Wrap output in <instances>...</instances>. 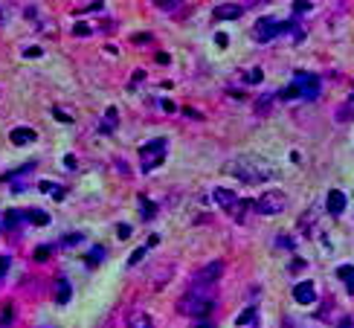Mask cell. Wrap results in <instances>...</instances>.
I'll return each instance as SVG.
<instances>
[{
	"mask_svg": "<svg viewBox=\"0 0 354 328\" xmlns=\"http://www.w3.org/2000/svg\"><path fill=\"white\" fill-rule=\"evenodd\" d=\"M212 288L215 285H192L186 296L180 299V314H195V317H203V314L212 311Z\"/></svg>",
	"mask_w": 354,
	"mask_h": 328,
	"instance_id": "6da1fadb",
	"label": "cell"
},
{
	"mask_svg": "<svg viewBox=\"0 0 354 328\" xmlns=\"http://www.w3.org/2000/svg\"><path fill=\"white\" fill-rule=\"evenodd\" d=\"M230 172L241 177L244 183H261L264 177H270L267 166L264 163H258V160H250V157H241L236 163H230Z\"/></svg>",
	"mask_w": 354,
	"mask_h": 328,
	"instance_id": "7a4b0ae2",
	"label": "cell"
},
{
	"mask_svg": "<svg viewBox=\"0 0 354 328\" xmlns=\"http://www.w3.org/2000/svg\"><path fill=\"white\" fill-rule=\"evenodd\" d=\"M255 207H258L261 215H279V212L287 207V195L285 192H279V189H270L255 201Z\"/></svg>",
	"mask_w": 354,
	"mask_h": 328,
	"instance_id": "3957f363",
	"label": "cell"
},
{
	"mask_svg": "<svg viewBox=\"0 0 354 328\" xmlns=\"http://www.w3.org/2000/svg\"><path fill=\"white\" fill-rule=\"evenodd\" d=\"M142 169L145 172H151V169H157L160 163H163V157H166V139H151V142H145L142 145Z\"/></svg>",
	"mask_w": 354,
	"mask_h": 328,
	"instance_id": "277c9868",
	"label": "cell"
},
{
	"mask_svg": "<svg viewBox=\"0 0 354 328\" xmlns=\"http://www.w3.org/2000/svg\"><path fill=\"white\" fill-rule=\"evenodd\" d=\"M212 198H215V201H218V207L227 209L233 218H241V215H244V209H247V204L238 198L236 192H230V189H215V192H212Z\"/></svg>",
	"mask_w": 354,
	"mask_h": 328,
	"instance_id": "5b68a950",
	"label": "cell"
},
{
	"mask_svg": "<svg viewBox=\"0 0 354 328\" xmlns=\"http://www.w3.org/2000/svg\"><path fill=\"white\" fill-rule=\"evenodd\" d=\"M293 87L299 90L302 99H317V96H320V79H317L314 73H296Z\"/></svg>",
	"mask_w": 354,
	"mask_h": 328,
	"instance_id": "8992f818",
	"label": "cell"
},
{
	"mask_svg": "<svg viewBox=\"0 0 354 328\" xmlns=\"http://www.w3.org/2000/svg\"><path fill=\"white\" fill-rule=\"evenodd\" d=\"M221 273H224V261L215 259V261H209L203 270H198V273L192 276V285H215Z\"/></svg>",
	"mask_w": 354,
	"mask_h": 328,
	"instance_id": "52a82bcc",
	"label": "cell"
},
{
	"mask_svg": "<svg viewBox=\"0 0 354 328\" xmlns=\"http://www.w3.org/2000/svg\"><path fill=\"white\" fill-rule=\"evenodd\" d=\"M282 32V23H276L273 17H264V20H258L255 23V41H270V38H276V35Z\"/></svg>",
	"mask_w": 354,
	"mask_h": 328,
	"instance_id": "ba28073f",
	"label": "cell"
},
{
	"mask_svg": "<svg viewBox=\"0 0 354 328\" xmlns=\"http://www.w3.org/2000/svg\"><path fill=\"white\" fill-rule=\"evenodd\" d=\"M293 299H296L299 305H311V302H317V291H314V285H311V282H299V285L293 288Z\"/></svg>",
	"mask_w": 354,
	"mask_h": 328,
	"instance_id": "9c48e42d",
	"label": "cell"
},
{
	"mask_svg": "<svg viewBox=\"0 0 354 328\" xmlns=\"http://www.w3.org/2000/svg\"><path fill=\"white\" fill-rule=\"evenodd\" d=\"M9 139H12L15 145H32L35 139H38V134H35L32 128H12Z\"/></svg>",
	"mask_w": 354,
	"mask_h": 328,
	"instance_id": "30bf717a",
	"label": "cell"
},
{
	"mask_svg": "<svg viewBox=\"0 0 354 328\" xmlns=\"http://www.w3.org/2000/svg\"><path fill=\"white\" fill-rule=\"evenodd\" d=\"M241 12H244V6H238V3H224V6L215 9V17H218V20H233V17H241Z\"/></svg>",
	"mask_w": 354,
	"mask_h": 328,
	"instance_id": "8fae6325",
	"label": "cell"
},
{
	"mask_svg": "<svg viewBox=\"0 0 354 328\" xmlns=\"http://www.w3.org/2000/svg\"><path fill=\"white\" fill-rule=\"evenodd\" d=\"M325 207H328V212H331V215H343V209H346V195H343V192H331V195H328V201H325Z\"/></svg>",
	"mask_w": 354,
	"mask_h": 328,
	"instance_id": "7c38bea8",
	"label": "cell"
},
{
	"mask_svg": "<svg viewBox=\"0 0 354 328\" xmlns=\"http://www.w3.org/2000/svg\"><path fill=\"white\" fill-rule=\"evenodd\" d=\"M70 294H73V291H70V282L67 279H61V282L55 285V302H58V305H67Z\"/></svg>",
	"mask_w": 354,
	"mask_h": 328,
	"instance_id": "4fadbf2b",
	"label": "cell"
},
{
	"mask_svg": "<svg viewBox=\"0 0 354 328\" xmlns=\"http://www.w3.org/2000/svg\"><path fill=\"white\" fill-rule=\"evenodd\" d=\"M26 218H29L32 224H38V226H47V224H50V215H47L44 209H29V212H26Z\"/></svg>",
	"mask_w": 354,
	"mask_h": 328,
	"instance_id": "5bb4252c",
	"label": "cell"
},
{
	"mask_svg": "<svg viewBox=\"0 0 354 328\" xmlns=\"http://www.w3.org/2000/svg\"><path fill=\"white\" fill-rule=\"evenodd\" d=\"M337 276L343 279V282H349V291L354 294V267H352V264H343V267H337Z\"/></svg>",
	"mask_w": 354,
	"mask_h": 328,
	"instance_id": "9a60e30c",
	"label": "cell"
},
{
	"mask_svg": "<svg viewBox=\"0 0 354 328\" xmlns=\"http://www.w3.org/2000/svg\"><path fill=\"white\" fill-rule=\"evenodd\" d=\"M131 328H154V323L142 311H134L131 314Z\"/></svg>",
	"mask_w": 354,
	"mask_h": 328,
	"instance_id": "2e32d148",
	"label": "cell"
},
{
	"mask_svg": "<svg viewBox=\"0 0 354 328\" xmlns=\"http://www.w3.org/2000/svg\"><path fill=\"white\" fill-rule=\"evenodd\" d=\"M38 189H41V192H50L52 198H58V201L64 198V192H61V186H55V183H50V180H41V183H38Z\"/></svg>",
	"mask_w": 354,
	"mask_h": 328,
	"instance_id": "e0dca14e",
	"label": "cell"
},
{
	"mask_svg": "<svg viewBox=\"0 0 354 328\" xmlns=\"http://www.w3.org/2000/svg\"><path fill=\"white\" fill-rule=\"evenodd\" d=\"M253 320H255V308H247V311H244V314H238L236 326H238V328H241V326H250Z\"/></svg>",
	"mask_w": 354,
	"mask_h": 328,
	"instance_id": "ac0fdd59",
	"label": "cell"
},
{
	"mask_svg": "<svg viewBox=\"0 0 354 328\" xmlns=\"http://www.w3.org/2000/svg\"><path fill=\"white\" fill-rule=\"evenodd\" d=\"M139 209H142V218H154V212H157V207L145 198H139Z\"/></svg>",
	"mask_w": 354,
	"mask_h": 328,
	"instance_id": "d6986e66",
	"label": "cell"
},
{
	"mask_svg": "<svg viewBox=\"0 0 354 328\" xmlns=\"http://www.w3.org/2000/svg\"><path fill=\"white\" fill-rule=\"evenodd\" d=\"M114 128H117V110L111 108V110L105 113V131H114Z\"/></svg>",
	"mask_w": 354,
	"mask_h": 328,
	"instance_id": "ffe728a7",
	"label": "cell"
},
{
	"mask_svg": "<svg viewBox=\"0 0 354 328\" xmlns=\"http://www.w3.org/2000/svg\"><path fill=\"white\" fill-rule=\"evenodd\" d=\"M99 259H105V250H102V247H93L90 256H87V264H99Z\"/></svg>",
	"mask_w": 354,
	"mask_h": 328,
	"instance_id": "44dd1931",
	"label": "cell"
},
{
	"mask_svg": "<svg viewBox=\"0 0 354 328\" xmlns=\"http://www.w3.org/2000/svg\"><path fill=\"white\" fill-rule=\"evenodd\" d=\"M17 221H20V212H15V209H9V212H6V226L12 229V226H17Z\"/></svg>",
	"mask_w": 354,
	"mask_h": 328,
	"instance_id": "7402d4cb",
	"label": "cell"
},
{
	"mask_svg": "<svg viewBox=\"0 0 354 328\" xmlns=\"http://www.w3.org/2000/svg\"><path fill=\"white\" fill-rule=\"evenodd\" d=\"M145 253H148V247H139V250H134V253H131V259H128V264H139Z\"/></svg>",
	"mask_w": 354,
	"mask_h": 328,
	"instance_id": "603a6c76",
	"label": "cell"
},
{
	"mask_svg": "<svg viewBox=\"0 0 354 328\" xmlns=\"http://www.w3.org/2000/svg\"><path fill=\"white\" fill-rule=\"evenodd\" d=\"M9 267H12V259L9 256H0V279L9 273Z\"/></svg>",
	"mask_w": 354,
	"mask_h": 328,
	"instance_id": "cb8c5ba5",
	"label": "cell"
},
{
	"mask_svg": "<svg viewBox=\"0 0 354 328\" xmlns=\"http://www.w3.org/2000/svg\"><path fill=\"white\" fill-rule=\"evenodd\" d=\"M12 317H15V311H12V305H3V317H0V323L6 326V323H12Z\"/></svg>",
	"mask_w": 354,
	"mask_h": 328,
	"instance_id": "d4e9b609",
	"label": "cell"
},
{
	"mask_svg": "<svg viewBox=\"0 0 354 328\" xmlns=\"http://www.w3.org/2000/svg\"><path fill=\"white\" fill-rule=\"evenodd\" d=\"M279 96H282V99H293V96H299V90H296V87L290 85V87H285V90H282Z\"/></svg>",
	"mask_w": 354,
	"mask_h": 328,
	"instance_id": "484cf974",
	"label": "cell"
},
{
	"mask_svg": "<svg viewBox=\"0 0 354 328\" xmlns=\"http://www.w3.org/2000/svg\"><path fill=\"white\" fill-rule=\"evenodd\" d=\"M247 82H250V85L261 82V70H250V73H247Z\"/></svg>",
	"mask_w": 354,
	"mask_h": 328,
	"instance_id": "4316f807",
	"label": "cell"
},
{
	"mask_svg": "<svg viewBox=\"0 0 354 328\" xmlns=\"http://www.w3.org/2000/svg\"><path fill=\"white\" fill-rule=\"evenodd\" d=\"M117 235H119V238H128V235H131V226H128V224H119L117 226Z\"/></svg>",
	"mask_w": 354,
	"mask_h": 328,
	"instance_id": "83f0119b",
	"label": "cell"
},
{
	"mask_svg": "<svg viewBox=\"0 0 354 328\" xmlns=\"http://www.w3.org/2000/svg\"><path fill=\"white\" fill-rule=\"evenodd\" d=\"M52 113H55V119H61V122H73L70 119V113H64L61 108H52Z\"/></svg>",
	"mask_w": 354,
	"mask_h": 328,
	"instance_id": "f1b7e54d",
	"label": "cell"
},
{
	"mask_svg": "<svg viewBox=\"0 0 354 328\" xmlns=\"http://www.w3.org/2000/svg\"><path fill=\"white\" fill-rule=\"evenodd\" d=\"M47 256H50V247H38V250H35V259L38 261H44Z\"/></svg>",
	"mask_w": 354,
	"mask_h": 328,
	"instance_id": "f546056e",
	"label": "cell"
},
{
	"mask_svg": "<svg viewBox=\"0 0 354 328\" xmlns=\"http://www.w3.org/2000/svg\"><path fill=\"white\" fill-rule=\"evenodd\" d=\"M293 9H296V12H308V9H311V3H305V0H296V3H293Z\"/></svg>",
	"mask_w": 354,
	"mask_h": 328,
	"instance_id": "4dcf8cb0",
	"label": "cell"
},
{
	"mask_svg": "<svg viewBox=\"0 0 354 328\" xmlns=\"http://www.w3.org/2000/svg\"><path fill=\"white\" fill-rule=\"evenodd\" d=\"M76 35H90V26L87 23H76Z\"/></svg>",
	"mask_w": 354,
	"mask_h": 328,
	"instance_id": "1f68e13d",
	"label": "cell"
},
{
	"mask_svg": "<svg viewBox=\"0 0 354 328\" xmlns=\"http://www.w3.org/2000/svg\"><path fill=\"white\" fill-rule=\"evenodd\" d=\"M79 241H82V235H79V232H73V235H67V238H64V244H67V247H70V244H79Z\"/></svg>",
	"mask_w": 354,
	"mask_h": 328,
	"instance_id": "d6a6232c",
	"label": "cell"
},
{
	"mask_svg": "<svg viewBox=\"0 0 354 328\" xmlns=\"http://www.w3.org/2000/svg\"><path fill=\"white\" fill-rule=\"evenodd\" d=\"M23 55H26V58H38V55H41V50H38V47H29Z\"/></svg>",
	"mask_w": 354,
	"mask_h": 328,
	"instance_id": "836d02e7",
	"label": "cell"
},
{
	"mask_svg": "<svg viewBox=\"0 0 354 328\" xmlns=\"http://www.w3.org/2000/svg\"><path fill=\"white\" fill-rule=\"evenodd\" d=\"M64 166H67V169H76V157L67 154V157H64Z\"/></svg>",
	"mask_w": 354,
	"mask_h": 328,
	"instance_id": "e575fe53",
	"label": "cell"
},
{
	"mask_svg": "<svg viewBox=\"0 0 354 328\" xmlns=\"http://www.w3.org/2000/svg\"><path fill=\"white\" fill-rule=\"evenodd\" d=\"M352 326H354L352 320H343V326H340V328H352Z\"/></svg>",
	"mask_w": 354,
	"mask_h": 328,
	"instance_id": "d590c367",
	"label": "cell"
},
{
	"mask_svg": "<svg viewBox=\"0 0 354 328\" xmlns=\"http://www.w3.org/2000/svg\"><path fill=\"white\" fill-rule=\"evenodd\" d=\"M195 328H215V326H209V323H201V326H195Z\"/></svg>",
	"mask_w": 354,
	"mask_h": 328,
	"instance_id": "8d00e7d4",
	"label": "cell"
},
{
	"mask_svg": "<svg viewBox=\"0 0 354 328\" xmlns=\"http://www.w3.org/2000/svg\"><path fill=\"white\" fill-rule=\"evenodd\" d=\"M349 110H352V113H354V99H352V105H349Z\"/></svg>",
	"mask_w": 354,
	"mask_h": 328,
	"instance_id": "74e56055",
	"label": "cell"
}]
</instances>
